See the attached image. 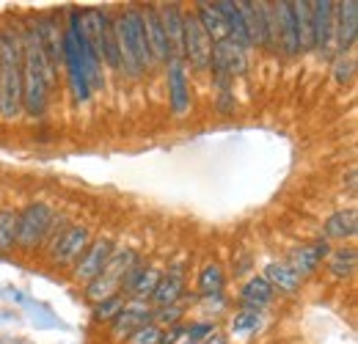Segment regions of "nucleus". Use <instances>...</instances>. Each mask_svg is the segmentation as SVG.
Returning a JSON list of instances; mask_svg holds the SVG:
<instances>
[{
  "mask_svg": "<svg viewBox=\"0 0 358 344\" xmlns=\"http://www.w3.org/2000/svg\"><path fill=\"white\" fill-rule=\"evenodd\" d=\"M58 75L52 72L45 50L36 39L34 22L22 25V113L42 119L50 99V88L55 86Z\"/></svg>",
  "mask_w": 358,
  "mask_h": 344,
  "instance_id": "obj_1",
  "label": "nucleus"
},
{
  "mask_svg": "<svg viewBox=\"0 0 358 344\" xmlns=\"http://www.w3.org/2000/svg\"><path fill=\"white\" fill-rule=\"evenodd\" d=\"M113 31H116V50H119V72L138 80L143 72H152V55L143 36V17L141 6H127L113 14Z\"/></svg>",
  "mask_w": 358,
  "mask_h": 344,
  "instance_id": "obj_2",
  "label": "nucleus"
},
{
  "mask_svg": "<svg viewBox=\"0 0 358 344\" xmlns=\"http://www.w3.org/2000/svg\"><path fill=\"white\" fill-rule=\"evenodd\" d=\"M22 116V28H0V119Z\"/></svg>",
  "mask_w": 358,
  "mask_h": 344,
  "instance_id": "obj_3",
  "label": "nucleus"
},
{
  "mask_svg": "<svg viewBox=\"0 0 358 344\" xmlns=\"http://www.w3.org/2000/svg\"><path fill=\"white\" fill-rule=\"evenodd\" d=\"M80 31L91 44L99 64L119 72V50H116V31H113V14L105 8H78Z\"/></svg>",
  "mask_w": 358,
  "mask_h": 344,
  "instance_id": "obj_4",
  "label": "nucleus"
},
{
  "mask_svg": "<svg viewBox=\"0 0 358 344\" xmlns=\"http://www.w3.org/2000/svg\"><path fill=\"white\" fill-rule=\"evenodd\" d=\"M52 215L55 210L47 201H31L22 210H17V248L22 251L45 248Z\"/></svg>",
  "mask_w": 358,
  "mask_h": 344,
  "instance_id": "obj_5",
  "label": "nucleus"
},
{
  "mask_svg": "<svg viewBox=\"0 0 358 344\" xmlns=\"http://www.w3.org/2000/svg\"><path fill=\"white\" fill-rule=\"evenodd\" d=\"M248 36H251V47H259L265 52H278L275 50V20H273V3L265 0H237Z\"/></svg>",
  "mask_w": 358,
  "mask_h": 344,
  "instance_id": "obj_6",
  "label": "nucleus"
},
{
  "mask_svg": "<svg viewBox=\"0 0 358 344\" xmlns=\"http://www.w3.org/2000/svg\"><path fill=\"white\" fill-rule=\"evenodd\" d=\"M91 240L94 237H91L89 223H69V226H64L55 234V240L47 245L50 261L58 264V267H72L78 259L83 257V251L89 248Z\"/></svg>",
  "mask_w": 358,
  "mask_h": 344,
  "instance_id": "obj_7",
  "label": "nucleus"
},
{
  "mask_svg": "<svg viewBox=\"0 0 358 344\" xmlns=\"http://www.w3.org/2000/svg\"><path fill=\"white\" fill-rule=\"evenodd\" d=\"M210 58H213V42L199 25L193 11H185V39H182V61L193 72H210Z\"/></svg>",
  "mask_w": 358,
  "mask_h": 344,
  "instance_id": "obj_8",
  "label": "nucleus"
},
{
  "mask_svg": "<svg viewBox=\"0 0 358 344\" xmlns=\"http://www.w3.org/2000/svg\"><path fill=\"white\" fill-rule=\"evenodd\" d=\"M312 50L325 58H336V44H334V0H314L312 3Z\"/></svg>",
  "mask_w": 358,
  "mask_h": 344,
  "instance_id": "obj_9",
  "label": "nucleus"
},
{
  "mask_svg": "<svg viewBox=\"0 0 358 344\" xmlns=\"http://www.w3.org/2000/svg\"><path fill=\"white\" fill-rule=\"evenodd\" d=\"M160 275H163V267L160 264H152V261H143L141 259L138 264H133L124 273L119 292L127 301H149L152 292H155V287H157V281H160Z\"/></svg>",
  "mask_w": 358,
  "mask_h": 344,
  "instance_id": "obj_10",
  "label": "nucleus"
},
{
  "mask_svg": "<svg viewBox=\"0 0 358 344\" xmlns=\"http://www.w3.org/2000/svg\"><path fill=\"white\" fill-rule=\"evenodd\" d=\"M141 17H143V36H146V47H149V55H152V66L166 69V64L174 61V55H171V47L166 39V28L160 22L157 6H143Z\"/></svg>",
  "mask_w": 358,
  "mask_h": 344,
  "instance_id": "obj_11",
  "label": "nucleus"
},
{
  "mask_svg": "<svg viewBox=\"0 0 358 344\" xmlns=\"http://www.w3.org/2000/svg\"><path fill=\"white\" fill-rule=\"evenodd\" d=\"M358 42V3L342 0L334 3V44L336 55H350Z\"/></svg>",
  "mask_w": 358,
  "mask_h": 344,
  "instance_id": "obj_12",
  "label": "nucleus"
},
{
  "mask_svg": "<svg viewBox=\"0 0 358 344\" xmlns=\"http://www.w3.org/2000/svg\"><path fill=\"white\" fill-rule=\"evenodd\" d=\"M328 254H331V243L325 237H317V240H309V243H298L287 254V267L306 281L309 275L317 273V267L325 261Z\"/></svg>",
  "mask_w": 358,
  "mask_h": 344,
  "instance_id": "obj_13",
  "label": "nucleus"
},
{
  "mask_svg": "<svg viewBox=\"0 0 358 344\" xmlns=\"http://www.w3.org/2000/svg\"><path fill=\"white\" fill-rule=\"evenodd\" d=\"M113 245H116V243H113L110 237H94V240L89 243V248L83 251V257L72 264V278H75L78 284H89V281H94V278L105 270Z\"/></svg>",
  "mask_w": 358,
  "mask_h": 344,
  "instance_id": "obj_14",
  "label": "nucleus"
},
{
  "mask_svg": "<svg viewBox=\"0 0 358 344\" xmlns=\"http://www.w3.org/2000/svg\"><path fill=\"white\" fill-rule=\"evenodd\" d=\"M185 259H177V261H171L166 270H163V275H160V281H157V287H155V292H152V308H163V306H174V303H182L187 298V289H185Z\"/></svg>",
  "mask_w": 358,
  "mask_h": 344,
  "instance_id": "obj_15",
  "label": "nucleus"
},
{
  "mask_svg": "<svg viewBox=\"0 0 358 344\" xmlns=\"http://www.w3.org/2000/svg\"><path fill=\"white\" fill-rule=\"evenodd\" d=\"M152 317H155V308L149 301H127L124 308L119 311V317L110 322V336L116 342H127L138 328L152 322Z\"/></svg>",
  "mask_w": 358,
  "mask_h": 344,
  "instance_id": "obj_16",
  "label": "nucleus"
},
{
  "mask_svg": "<svg viewBox=\"0 0 358 344\" xmlns=\"http://www.w3.org/2000/svg\"><path fill=\"white\" fill-rule=\"evenodd\" d=\"M273 20H275V50L284 58H298L301 44H298V34H295V20H292L289 0L273 3Z\"/></svg>",
  "mask_w": 358,
  "mask_h": 344,
  "instance_id": "obj_17",
  "label": "nucleus"
},
{
  "mask_svg": "<svg viewBox=\"0 0 358 344\" xmlns=\"http://www.w3.org/2000/svg\"><path fill=\"white\" fill-rule=\"evenodd\" d=\"M166 83H169V108L174 116H185L190 110V80L185 61H169L166 64Z\"/></svg>",
  "mask_w": 358,
  "mask_h": 344,
  "instance_id": "obj_18",
  "label": "nucleus"
},
{
  "mask_svg": "<svg viewBox=\"0 0 358 344\" xmlns=\"http://www.w3.org/2000/svg\"><path fill=\"white\" fill-rule=\"evenodd\" d=\"M160 22L166 28V39L171 47V55L182 61V39H185V8L179 3H160L157 6Z\"/></svg>",
  "mask_w": 358,
  "mask_h": 344,
  "instance_id": "obj_19",
  "label": "nucleus"
},
{
  "mask_svg": "<svg viewBox=\"0 0 358 344\" xmlns=\"http://www.w3.org/2000/svg\"><path fill=\"white\" fill-rule=\"evenodd\" d=\"M215 6H218V11H221V17H224V22H226V39L240 44V47L248 52V50H251V36H248V28H245L240 3H237V0H218Z\"/></svg>",
  "mask_w": 358,
  "mask_h": 344,
  "instance_id": "obj_20",
  "label": "nucleus"
},
{
  "mask_svg": "<svg viewBox=\"0 0 358 344\" xmlns=\"http://www.w3.org/2000/svg\"><path fill=\"white\" fill-rule=\"evenodd\" d=\"M275 298L273 287L265 281V275H251L245 284H243V292H240V306L243 311H257L262 314L270 303Z\"/></svg>",
  "mask_w": 358,
  "mask_h": 344,
  "instance_id": "obj_21",
  "label": "nucleus"
},
{
  "mask_svg": "<svg viewBox=\"0 0 358 344\" xmlns=\"http://www.w3.org/2000/svg\"><path fill=\"white\" fill-rule=\"evenodd\" d=\"M265 281L273 287L275 295H298L303 287V278L287 267V261H270L265 267Z\"/></svg>",
  "mask_w": 358,
  "mask_h": 344,
  "instance_id": "obj_22",
  "label": "nucleus"
},
{
  "mask_svg": "<svg viewBox=\"0 0 358 344\" xmlns=\"http://www.w3.org/2000/svg\"><path fill=\"white\" fill-rule=\"evenodd\" d=\"M358 231V213L356 207H350V210H339V213H334V215L325 217V223H322V237L331 243V240H353Z\"/></svg>",
  "mask_w": 358,
  "mask_h": 344,
  "instance_id": "obj_23",
  "label": "nucleus"
},
{
  "mask_svg": "<svg viewBox=\"0 0 358 344\" xmlns=\"http://www.w3.org/2000/svg\"><path fill=\"white\" fill-rule=\"evenodd\" d=\"M226 287V273L221 261H207L199 273V281H196V289H199V298L201 301H210V298H221Z\"/></svg>",
  "mask_w": 358,
  "mask_h": 344,
  "instance_id": "obj_24",
  "label": "nucleus"
},
{
  "mask_svg": "<svg viewBox=\"0 0 358 344\" xmlns=\"http://www.w3.org/2000/svg\"><path fill=\"white\" fill-rule=\"evenodd\" d=\"M141 261V254L135 251V248H127V245H113V251H110V259H108V264H105V270L99 273V275H105V278H110V281H116L119 287H122V278H124V273Z\"/></svg>",
  "mask_w": 358,
  "mask_h": 344,
  "instance_id": "obj_25",
  "label": "nucleus"
},
{
  "mask_svg": "<svg viewBox=\"0 0 358 344\" xmlns=\"http://www.w3.org/2000/svg\"><path fill=\"white\" fill-rule=\"evenodd\" d=\"M193 14H196L199 25L204 28V34L210 36V42L215 44V42H221V39H226V22L215 3H204V0H201V3H196Z\"/></svg>",
  "mask_w": 358,
  "mask_h": 344,
  "instance_id": "obj_26",
  "label": "nucleus"
},
{
  "mask_svg": "<svg viewBox=\"0 0 358 344\" xmlns=\"http://www.w3.org/2000/svg\"><path fill=\"white\" fill-rule=\"evenodd\" d=\"M358 264V251L353 245H342V248H331V254L325 257V267L334 278H353Z\"/></svg>",
  "mask_w": 358,
  "mask_h": 344,
  "instance_id": "obj_27",
  "label": "nucleus"
},
{
  "mask_svg": "<svg viewBox=\"0 0 358 344\" xmlns=\"http://www.w3.org/2000/svg\"><path fill=\"white\" fill-rule=\"evenodd\" d=\"M292 6V20H295V34L301 44V55L312 52V3L309 0H295Z\"/></svg>",
  "mask_w": 358,
  "mask_h": 344,
  "instance_id": "obj_28",
  "label": "nucleus"
},
{
  "mask_svg": "<svg viewBox=\"0 0 358 344\" xmlns=\"http://www.w3.org/2000/svg\"><path fill=\"white\" fill-rule=\"evenodd\" d=\"M124 303L127 298L119 292V295H110V298H105V301L94 303L91 306V320L94 322H102V325H110L116 317H119V311L124 308Z\"/></svg>",
  "mask_w": 358,
  "mask_h": 344,
  "instance_id": "obj_29",
  "label": "nucleus"
},
{
  "mask_svg": "<svg viewBox=\"0 0 358 344\" xmlns=\"http://www.w3.org/2000/svg\"><path fill=\"white\" fill-rule=\"evenodd\" d=\"M17 248V210H0V254H11Z\"/></svg>",
  "mask_w": 358,
  "mask_h": 344,
  "instance_id": "obj_30",
  "label": "nucleus"
},
{
  "mask_svg": "<svg viewBox=\"0 0 358 344\" xmlns=\"http://www.w3.org/2000/svg\"><path fill=\"white\" fill-rule=\"evenodd\" d=\"M259 328H262V314H257V311H243L240 308L231 320V336H237V339H248Z\"/></svg>",
  "mask_w": 358,
  "mask_h": 344,
  "instance_id": "obj_31",
  "label": "nucleus"
},
{
  "mask_svg": "<svg viewBox=\"0 0 358 344\" xmlns=\"http://www.w3.org/2000/svg\"><path fill=\"white\" fill-rule=\"evenodd\" d=\"M331 69H334V80L339 86H348L356 78V58H353V52L350 55H336L331 61Z\"/></svg>",
  "mask_w": 358,
  "mask_h": 344,
  "instance_id": "obj_32",
  "label": "nucleus"
},
{
  "mask_svg": "<svg viewBox=\"0 0 358 344\" xmlns=\"http://www.w3.org/2000/svg\"><path fill=\"white\" fill-rule=\"evenodd\" d=\"M155 325H160L163 331L185 322V303H174V306H163V308H155V317H152Z\"/></svg>",
  "mask_w": 358,
  "mask_h": 344,
  "instance_id": "obj_33",
  "label": "nucleus"
},
{
  "mask_svg": "<svg viewBox=\"0 0 358 344\" xmlns=\"http://www.w3.org/2000/svg\"><path fill=\"white\" fill-rule=\"evenodd\" d=\"M215 322L210 320H196V322H187V331H185V339L190 344H201L204 339H210L215 334Z\"/></svg>",
  "mask_w": 358,
  "mask_h": 344,
  "instance_id": "obj_34",
  "label": "nucleus"
},
{
  "mask_svg": "<svg viewBox=\"0 0 358 344\" xmlns=\"http://www.w3.org/2000/svg\"><path fill=\"white\" fill-rule=\"evenodd\" d=\"M160 336H163V328H160V325H155V322H149V325L138 328L127 342L130 344H160Z\"/></svg>",
  "mask_w": 358,
  "mask_h": 344,
  "instance_id": "obj_35",
  "label": "nucleus"
},
{
  "mask_svg": "<svg viewBox=\"0 0 358 344\" xmlns=\"http://www.w3.org/2000/svg\"><path fill=\"white\" fill-rule=\"evenodd\" d=\"M201 344H229V339H226V336L221 334V331H215V334H213L210 339H204Z\"/></svg>",
  "mask_w": 358,
  "mask_h": 344,
  "instance_id": "obj_36",
  "label": "nucleus"
}]
</instances>
